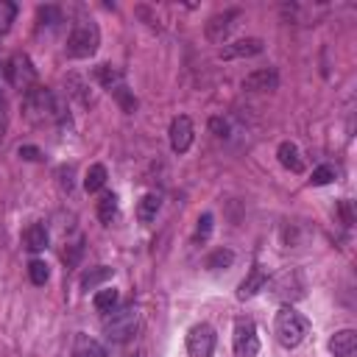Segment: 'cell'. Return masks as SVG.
<instances>
[{
	"instance_id": "obj_1",
	"label": "cell",
	"mask_w": 357,
	"mask_h": 357,
	"mask_svg": "<svg viewBox=\"0 0 357 357\" xmlns=\"http://www.w3.org/2000/svg\"><path fill=\"white\" fill-rule=\"evenodd\" d=\"M100 326H103V335H106L112 343H126V340L134 337V332H137V326H139V310H137L134 304L112 307V310L103 315Z\"/></svg>"
},
{
	"instance_id": "obj_2",
	"label": "cell",
	"mask_w": 357,
	"mask_h": 357,
	"mask_svg": "<svg viewBox=\"0 0 357 357\" xmlns=\"http://www.w3.org/2000/svg\"><path fill=\"white\" fill-rule=\"evenodd\" d=\"M307 332H310V321L301 312H296L293 307H282L276 312V318H273V335H276V340L284 349L301 346L304 337H307Z\"/></svg>"
},
{
	"instance_id": "obj_3",
	"label": "cell",
	"mask_w": 357,
	"mask_h": 357,
	"mask_svg": "<svg viewBox=\"0 0 357 357\" xmlns=\"http://www.w3.org/2000/svg\"><path fill=\"white\" fill-rule=\"evenodd\" d=\"M22 109H25V117L31 123H53V120H61V106L56 100V95L45 86H33L25 92L22 98Z\"/></svg>"
},
{
	"instance_id": "obj_4",
	"label": "cell",
	"mask_w": 357,
	"mask_h": 357,
	"mask_svg": "<svg viewBox=\"0 0 357 357\" xmlns=\"http://www.w3.org/2000/svg\"><path fill=\"white\" fill-rule=\"evenodd\" d=\"M98 45H100V31H98V25H95L92 20H78V22L73 25L70 36H67V47H64V50H67L70 59H89V56H95Z\"/></svg>"
},
{
	"instance_id": "obj_5",
	"label": "cell",
	"mask_w": 357,
	"mask_h": 357,
	"mask_svg": "<svg viewBox=\"0 0 357 357\" xmlns=\"http://www.w3.org/2000/svg\"><path fill=\"white\" fill-rule=\"evenodd\" d=\"M6 78H8V84H11L14 89H20V92H28V89L36 86V70L31 67V59L22 56V53H17V56L8 59V64H6Z\"/></svg>"
},
{
	"instance_id": "obj_6",
	"label": "cell",
	"mask_w": 357,
	"mask_h": 357,
	"mask_svg": "<svg viewBox=\"0 0 357 357\" xmlns=\"http://www.w3.org/2000/svg\"><path fill=\"white\" fill-rule=\"evenodd\" d=\"M259 351V337L257 326L251 318H237L234 321V354L237 357H257Z\"/></svg>"
},
{
	"instance_id": "obj_7",
	"label": "cell",
	"mask_w": 357,
	"mask_h": 357,
	"mask_svg": "<svg viewBox=\"0 0 357 357\" xmlns=\"http://www.w3.org/2000/svg\"><path fill=\"white\" fill-rule=\"evenodd\" d=\"M215 329L209 324H195L190 332H187V351L190 357H212L215 351Z\"/></svg>"
},
{
	"instance_id": "obj_8",
	"label": "cell",
	"mask_w": 357,
	"mask_h": 357,
	"mask_svg": "<svg viewBox=\"0 0 357 357\" xmlns=\"http://www.w3.org/2000/svg\"><path fill=\"white\" fill-rule=\"evenodd\" d=\"M167 137H170V148H173V153H187L190 145H192V137H195L192 120H190L187 114L173 117V120H170V131H167Z\"/></svg>"
},
{
	"instance_id": "obj_9",
	"label": "cell",
	"mask_w": 357,
	"mask_h": 357,
	"mask_svg": "<svg viewBox=\"0 0 357 357\" xmlns=\"http://www.w3.org/2000/svg\"><path fill=\"white\" fill-rule=\"evenodd\" d=\"M234 20H240V11H237V8H229V11H223V14H215V17L206 22V39L215 42V45H220V42L231 33V28L237 25Z\"/></svg>"
},
{
	"instance_id": "obj_10",
	"label": "cell",
	"mask_w": 357,
	"mask_h": 357,
	"mask_svg": "<svg viewBox=\"0 0 357 357\" xmlns=\"http://www.w3.org/2000/svg\"><path fill=\"white\" fill-rule=\"evenodd\" d=\"M262 50H265V42L259 36H245L231 45H223V50L218 56L220 59H251V56H259Z\"/></svg>"
},
{
	"instance_id": "obj_11",
	"label": "cell",
	"mask_w": 357,
	"mask_h": 357,
	"mask_svg": "<svg viewBox=\"0 0 357 357\" xmlns=\"http://www.w3.org/2000/svg\"><path fill=\"white\" fill-rule=\"evenodd\" d=\"M276 86H279V73L273 67L254 70L243 78V89H248V92H273Z\"/></svg>"
},
{
	"instance_id": "obj_12",
	"label": "cell",
	"mask_w": 357,
	"mask_h": 357,
	"mask_svg": "<svg viewBox=\"0 0 357 357\" xmlns=\"http://www.w3.org/2000/svg\"><path fill=\"white\" fill-rule=\"evenodd\" d=\"M265 284H268V268H265V265H254L251 273L240 282V287H237V298H240V301L254 298L259 290H265Z\"/></svg>"
},
{
	"instance_id": "obj_13",
	"label": "cell",
	"mask_w": 357,
	"mask_h": 357,
	"mask_svg": "<svg viewBox=\"0 0 357 357\" xmlns=\"http://www.w3.org/2000/svg\"><path fill=\"white\" fill-rule=\"evenodd\" d=\"M329 351L332 357H354L357 351V332L354 329H340L329 337Z\"/></svg>"
},
{
	"instance_id": "obj_14",
	"label": "cell",
	"mask_w": 357,
	"mask_h": 357,
	"mask_svg": "<svg viewBox=\"0 0 357 357\" xmlns=\"http://www.w3.org/2000/svg\"><path fill=\"white\" fill-rule=\"evenodd\" d=\"M276 156H279L282 167H287V170H293V173H301V170H304V159H301V151H298L296 142H279Z\"/></svg>"
},
{
	"instance_id": "obj_15",
	"label": "cell",
	"mask_w": 357,
	"mask_h": 357,
	"mask_svg": "<svg viewBox=\"0 0 357 357\" xmlns=\"http://www.w3.org/2000/svg\"><path fill=\"white\" fill-rule=\"evenodd\" d=\"M22 243H25L28 251H45L47 243H50L47 226H45V223H31V226L22 231Z\"/></svg>"
},
{
	"instance_id": "obj_16",
	"label": "cell",
	"mask_w": 357,
	"mask_h": 357,
	"mask_svg": "<svg viewBox=\"0 0 357 357\" xmlns=\"http://www.w3.org/2000/svg\"><path fill=\"white\" fill-rule=\"evenodd\" d=\"M73 357H106V349L98 340H92L89 335L78 332L75 343H73Z\"/></svg>"
},
{
	"instance_id": "obj_17",
	"label": "cell",
	"mask_w": 357,
	"mask_h": 357,
	"mask_svg": "<svg viewBox=\"0 0 357 357\" xmlns=\"http://www.w3.org/2000/svg\"><path fill=\"white\" fill-rule=\"evenodd\" d=\"M112 276H114V271H112L109 265L89 268V271H84V273H81V290H95V287H100L103 282H109Z\"/></svg>"
},
{
	"instance_id": "obj_18",
	"label": "cell",
	"mask_w": 357,
	"mask_h": 357,
	"mask_svg": "<svg viewBox=\"0 0 357 357\" xmlns=\"http://www.w3.org/2000/svg\"><path fill=\"white\" fill-rule=\"evenodd\" d=\"M159 206H162V198H159L156 192H145V195L139 198V204H137V218H139V223H151V220L156 218Z\"/></svg>"
},
{
	"instance_id": "obj_19",
	"label": "cell",
	"mask_w": 357,
	"mask_h": 357,
	"mask_svg": "<svg viewBox=\"0 0 357 357\" xmlns=\"http://www.w3.org/2000/svg\"><path fill=\"white\" fill-rule=\"evenodd\" d=\"M95 78H98V84L103 86V89H114V86H120L123 84V75H120V70H114L112 64H98L95 67V73H92Z\"/></svg>"
},
{
	"instance_id": "obj_20",
	"label": "cell",
	"mask_w": 357,
	"mask_h": 357,
	"mask_svg": "<svg viewBox=\"0 0 357 357\" xmlns=\"http://www.w3.org/2000/svg\"><path fill=\"white\" fill-rule=\"evenodd\" d=\"M231 262H234V251L231 248H215L204 259V268L206 271H226V268H231Z\"/></svg>"
},
{
	"instance_id": "obj_21",
	"label": "cell",
	"mask_w": 357,
	"mask_h": 357,
	"mask_svg": "<svg viewBox=\"0 0 357 357\" xmlns=\"http://www.w3.org/2000/svg\"><path fill=\"white\" fill-rule=\"evenodd\" d=\"M106 178H109V173H106V167L98 162V165H92V167L86 170V176H84V190H86V192H98V190H103Z\"/></svg>"
},
{
	"instance_id": "obj_22",
	"label": "cell",
	"mask_w": 357,
	"mask_h": 357,
	"mask_svg": "<svg viewBox=\"0 0 357 357\" xmlns=\"http://www.w3.org/2000/svg\"><path fill=\"white\" fill-rule=\"evenodd\" d=\"M98 218H100V223H106V226L117 218V195H114V192H103V195H100V201H98Z\"/></svg>"
},
{
	"instance_id": "obj_23",
	"label": "cell",
	"mask_w": 357,
	"mask_h": 357,
	"mask_svg": "<svg viewBox=\"0 0 357 357\" xmlns=\"http://www.w3.org/2000/svg\"><path fill=\"white\" fill-rule=\"evenodd\" d=\"M117 301H120V296H117L114 287H103V290H98V293L92 296V307H95L98 312H109L112 307H117Z\"/></svg>"
},
{
	"instance_id": "obj_24",
	"label": "cell",
	"mask_w": 357,
	"mask_h": 357,
	"mask_svg": "<svg viewBox=\"0 0 357 357\" xmlns=\"http://www.w3.org/2000/svg\"><path fill=\"white\" fill-rule=\"evenodd\" d=\"M335 178H337V170L332 165H318L312 170V176H310V184L312 187H324V184H332Z\"/></svg>"
},
{
	"instance_id": "obj_25",
	"label": "cell",
	"mask_w": 357,
	"mask_h": 357,
	"mask_svg": "<svg viewBox=\"0 0 357 357\" xmlns=\"http://www.w3.org/2000/svg\"><path fill=\"white\" fill-rule=\"evenodd\" d=\"M112 95H114V100L120 103V109H123V112H134V109H137V98L131 95V89H128L126 84L114 86V89H112Z\"/></svg>"
},
{
	"instance_id": "obj_26",
	"label": "cell",
	"mask_w": 357,
	"mask_h": 357,
	"mask_svg": "<svg viewBox=\"0 0 357 357\" xmlns=\"http://www.w3.org/2000/svg\"><path fill=\"white\" fill-rule=\"evenodd\" d=\"M28 276L33 284H45L50 279V271H47V262L45 259H31L28 262Z\"/></svg>"
},
{
	"instance_id": "obj_27",
	"label": "cell",
	"mask_w": 357,
	"mask_h": 357,
	"mask_svg": "<svg viewBox=\"0 0 357 357\" xmlns=\"http://www.w3.org/2000/svg\"><path fill=\"white\" fill-rule=\"evenodd\" d=\"M36 17H39V25L45 28H59V22H61V11L56 8V6H42L39 11H36Z\"/></svg>"
},
{
	"instance_id": "obj_28",
	"label": "cell",
	"mask_w": 357,
	"mask_h": 357,
	"mask_svg": "<svg viewBox=\"0 0 357 357\" xmlns=\"http://www.w3.org/2000/svg\"><path fill=\"white\" fill-rule=\"evenodd\" d=\"M14 17H17V6L11 0H0V33H6L11 28Z\"/></svg>"
},
{
	"instance_id": "obj_29",
	"label": "cell",
	"mask_w": 357,
	"mask_h": 357,
	"mask_svg": "<svg viewBox=\"0 0 357 357\" xmlns=\"http://www.w3.org/2000/svg\"><path fill=\"white\" fill-rule=\"evenodd\" d=\"M212 223H215V218H212V212H204L201 218H198V229H195V240H209V234H212Z\"/></svg>"
},
{
	"instance_id": "obj_30",
	"label": "cell",
	"mask_w": 357,
	"mask_h": 357,
	"mask_svg": "<svg viewBox=\"0 0 357 357\" xmlns=\"http://www.w3.org/2000/svg\"><path fill=\"white\" fill-rule=\"evenodd\" d=\"M209 128H212L218 137H226V134H229V123H226L223 117H212V120H209Z\"/></svg>"
},
{
	"instance_id": "obj_31",
	"label": "cell",
	"mask_w": 357,
	"mask_h": 357,
	"mask_svg": "<svg viewBox=\"0 0 357 357\" xmlns=\"http://www.w3.org/2000/svg\"><path fill=\"white\" fill-rule=\"evenodd\" d=\"M20 156H22V159H31V162H36L42 153H39V148H33V145H22V148H20Z\"/></svg>"
}]
</instances>
